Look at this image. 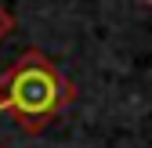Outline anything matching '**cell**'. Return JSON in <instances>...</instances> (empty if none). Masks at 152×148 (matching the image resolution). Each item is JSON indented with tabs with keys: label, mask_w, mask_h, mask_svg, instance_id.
<instances>
[{
	"label": "cell",
	"mask_w": 152,
	"mask_h": 148,
	"mask_svg": "<svg viewBox=\"0 0 152 148\" xmlns=\"http://www.w3.org/2000/svg\"><path fill=\"white\" fill-rule=\"evenodd\" d=\"M72 98L76 87L40 51H26L0 76V112H7L26 134L44 130Z\"/></svg>",
	"instance_id": "1"
},
{
	"label": "cell",
	"mask_w": 152,
	"mask_h": 148,
	"mask_svg": "<svg viewBox=\"0 0 152 148\" xmlns=\"http://www.w3.org/2000/svg\"><path fill=\"white\" fill-rule=\"evenodd\" d=\"M11 29H15V18H11V11H7L4 4H0V40H4Z\"/></svg>",
	"instance_id": "2"
},
{
	"label": "cell",
	"mask_w": 152,
	"mask_h": 148,
	"mask_svg": "<svg viewBox=\"0 0 152 148\" xmlns=\"http://www.w3.org/2000/svg\"><path fill=\"white\" fill-rule=\"evenodd\" d=\"M0 148H4V144H0Z\"/></svg>",
	"instance_id": "3"
}]
</instances>
